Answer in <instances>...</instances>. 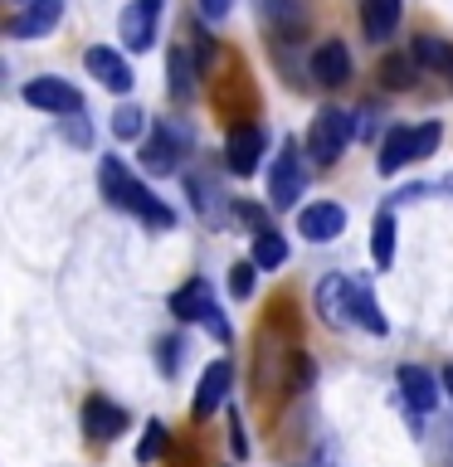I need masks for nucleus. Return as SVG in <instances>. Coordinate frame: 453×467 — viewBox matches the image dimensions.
Wrapping results in <instances>:
<instances>
[{
  "label": "nucleus",
  "instance_id": "nucleus-1",
  "mask_svg": "<svg viewBox=\"0 0 453 467\" xmlns=\"http://www.w3.org/2000/svg\"><path fill=\"white\" fill-rule=\"evenodd\" d=\"M98 185H102V195H108L112 210H127V214H137L146 229H175V210L166 200H156L152 190H146L137 175H132L117 156H108L98 166Z\"/></svg>",
  "mask_w": 453,
  "mask_h": 467
},
{
  "label": "nucleus",
  "instance_id": "nucleus-2",
  "mask_svg": "<svg viewBox=\"0 0 453 467\" xmlns=\"http://www.w3.org/2000/svg\"><path fill=\"white\" fill-rule=\"evenodd\" d=\"M171 312H175V321H200L215 341H234V327L225 321V312H219V302H215V292L205 277H190L185 287L171 292Z\"/></svg>",
  "mask_w": 453,
  "mask_h": 467
},
{
  "label": "nucleus",
  "instance_id": "nucleus-3",
  "mask_svg": "<svg viewBox=\"0 0 453 467\" xmlns=\"http://www.w3.org/2000/svg\"><path fill=\"white\" fill-rule=\"evenodd\" d=\"M351 137H356V117L342 112V108H321L312 117V127H307V151H312L317 166H332V161L351 146Z\"/></svg>",
  "mask_w": 453,
  "mask_h": 467
},
{
  "label": "nucleus",
  "instance_id": "nucleus-4",
  "mask_svg": "<svg viewBox=\"0 0 453 467\" xmlns=\"http://www.w3.org/2000/svg\"><path fill=\"white\" fill-rule=\"evenodd\" d=\"M20 98L29 102V108L54 112V117H73V112L83 117V93H79V88H73L68 78H54V73H39V78H29V83L20 88Z\"/></svg>",
  "mask_w": 453,
  "mask_h": 467
},
{
  "label": "nucleus",
  "instance_id": "nucleus-5",
  "mask_svg": "<svg viewBox=\"0 0 453 467\" xmlns=\"http://www.w3.org/2000/svg\"><path fill=\"white\" fill-rule=\"evenodd\" d=\"M302 156H298V141H283L273 156V171H269V204L273 210H292L302 195Z\"/></svg>",
  "mask_w": 453,
  "mask_h": 467
},
{
  "label": "nucleus",
  "instance_id": "nucleus-6",
  "mask_svg": "<svg viewBox=\"0 0 453 467\" xmlns=\"http://www.w3.org/2000/svg\"><path fill=\"white\" fill-rule=\"evenodd\" d=\"M161 10H166V0H132V5L122 10V20H117V29H122V44H127L132 54H146V49L156 44Z\"/></svg>",
  "mask_w": 453,
  "mask_h": 467
},
{
  "label": "nucleus",
  "instance_id": "nucleus-7",
  "mask_svg": "<svg viewBox=\"0 0 453 467\" xmlns=\"http://www.w3.org/2000/svg\"><path fill=\"white\" fill-rule=\"evenodd\" d=\"M229 394H234V365L229 360H210V365H205V375H200V385H195V400H190V414L210 419Z\"/></svg>",
  "mask_w": 453,
  "mask_h": 467
},
{
  "label": "nucleus",
  "instance_id": "nucleus-8",
  "mask_svg": "<svg viewBox=\"0 0 453 467\" xmlns=\"http://www.w3.org/2000/svg\"><path fill=\"white\" fill-rule=\"evenodd\" d=\"M88 73L108 88V93H132V83H137V73H132V64L117 49H108V44H93V49L83 54Z\"/></svg>",
  "mask_w": 453,
  "mask_h": 467
},
{
  "label": "nucleus",
  "instance_id": "nucleus-9",
  "mask_svg": "<svg viewBox=\"0 0 453 467\" xmlns=\"http://www.w3.org/2000/svg\"><path fill=\"white\" fill-rule=\"evenodd\" d=\"M317 317H321V327H332V331H342L351 321V277L346 273H327L317 283Z\"/></svg>",
  "mask_w": 453,
  "mask_h": 467
},
{
  "label": "nucleus",
  "instance_id": "nucleus-10",
  "mask_svg": "<svg viewBox=\"0 0 453 467\" xmlns=\"http://www.w3.org/2000/svg\"><path fill=\"white\" fill-rule=\"evenodd\" d=\"M58 20H64V0H29V5L5 25V35L10 39H44Z\"/></svg>",
  "mask_w": 453,
  "mask_h": 467
},
{
  "label": "nucleus",
  "instance_id": "nucleus-11",
  "mask_svg": "<svg viewBox=\"0 0 453 467\" xmlns=\"http://www.w3.org/2000/svg\"><path fill=\"white\" fill-rule=\"evenodd\" d=\"M181 146H185L181 131L166 127V122H156V131L142 141V171H146V175H171V171H175V156H181Z\"/></svg>",
  "mask_w": 453,
  "mask_h": 467
},
{
  "label": "nucleus",
  "instance_id": "nucleus-12",
  "mask_svg": "<svg viewBox=\"0 0 453 467\" xmlns=\"http://www.w3.org/2000/svg\"><path fill=\"white\" fill-rule=\"evenodd\" d=\"M342 229H346V210H342V204L317 200V204H307V210H298V234L307 244H332Z\"/></svg>",
  "mask_w": 453,
  "mask_h": 467
},
{
  "label": "nucleus",
  "instance_id": "nucleus-13",
  "mask_svg": "<svg viewBox=\"0 0 453 467\" xmlns=\"http://www.w3.org/2000/svg\"><path fill=\"white\" fill-rule=\"evenodd\" d=\"M83 429H88L93 443H112V438L127 429V409L102 400V394H93V400H83Z\"/></svg>",
  "mask_w": 453,
  "mask_h": 467
},
{
  "label": "nucleus",
  "instance_id": "nucleus-14",
  "mask_svg": "<svg viewBox=\"0 0 453 467\" xmlns=\"http://www.w3.org/2000/svg\"><path fill=\"white\" fill-rule=\"evenodd\" d=\"M409 161H419V127H390L385 141H380L375 171L380 175H395V171H405Z\"/></svg>",
  "mask_w": 453,
  "mask_h": 467
},
{
  "label": "nucleus",
  "instance_id": "nucleus-15",
  "mask_svg": "<svg viewBox=\"0 0 453 467\" xmlns=\"http://www.w3.org/2000/svg\"><path fill=\"white\" fill-rule=\"evenodd\" d=\"M312 78L321 88H342L351 83V49L342 39H321L317 49H312Z\"/></svg>",
  "mask_w": 453,
  "mask_h": 467
},
{
  "label": "nucleus",
  "instance_id": "nucleus-16",
  "mask_svg": "<svg viewBox=\"0 0 453 467\" xmlns=\"http://www.w3.org/2000/svg\"><path fill=\"white\" fill-rule=\"evenodd\" d=\"M405 0H361V29L371 44H385L395 29H400Z\"/></svg>",
  "mask_w": 453,
  "mask_h": 467
},
{
  "label": "nucleus",
  "instance_id": "nucleus-17",
  "mask_svg": "<svg viewBox=\"0 0 453 467\" xmlns=\"http://www.w3.org/2000/svg\"><path fill=\"white\" fill-rule=\"evenodd\" d=\"M258 156H263V131H258V127L229 131V141H225V166H229L234 175H254V171H258Z\"/></svg>",
  "mask_w": 453,
  "mask_h": 467
},
{
  "label": "nucleus",
  "instance_id": "nucleus-18",
  "mask_svg": "<svg viewBox=\"0 0 453 467\" xmlns=\"http://www.w3.org/2000/svg\"><path fill=\"white\" fill-rule=\"evenodd\" d=\"M400 389H405L409 409H419V414H434L444 379H434L429 370H424V365H400Z\"/></svg>",
  "mask_w": 453,
  "mask_h": 467
},
{
  "label": "nucleus",
  "instance_id": "nucleus-19",
  "mask_svg": "<svg viewBox=\"0 0 453 467\" xmlns=\"http://www.w3.org/2000/svg\"><path fill=\"white\" fill-rule=\"evenodd\" d=\"M409 58H415L419 68H429V73H448V78H453V44H448V39L419 35L415 44H409Z\"/></svg>",
  "mask_w": 453,
  "mask_h": 467
},
{
  "label": "nucleus",
  "instance_id": "nucleus-20",
  "mask_svg": "<svg viewBox=\"0 0 453 467\" xmlns=\"http://www.w3.org/2000/svg\"><path fill=\"white\" fill-rule=\"evenodd\" d=\"M263 20L273 25V35H302L307 0H263Z\"/></svg>",
  "mask_w": 453,
  "mask_h": 467
},
{
  "label": "nucleus",
  "instance_id": "nucleus-21",
  "mask_svg": "<svg viewBox=\"0 0 453 467\" xmlns=\"http://www.w3.org/2000/svg\"><path fill=\"white\" fill-rule=\"evenodd\" d=\"M351 321H361L371 336H385L390 331V321L380 317V306H375V297H371V287L361 283V277H351Z\"/></svg>",
  "mask_w": 453,
  "mask_h": 467
},
{
  "label": "nucleus",
  "instance_id": "nucleus-22",
  "mask_svg": "<svg viewBox=\"0 0 453 467\" xmlns=\"http://www.w3.org/2000/svg\"><path fill=\"white\" fill-rule=\"evenodd\" d=\"M371 263L380 273H390V263H395V214L390 210H380L371 224Z\"/></svg>",
  "mask_w": 453,
  "mask_h": 467
},
{
  "label": "nucleus",
  "instance_id": "nucleus-23",
  "mask_svg": "<svg viewBox=\"0 0 453 467\" xmlns=\"http://www.w3.org/2000/svg\"><path fill=\"white\" fill-rule=\"evenodd\" d=\"M166 73H171V98H175V102H190V98H195V73H200V68H190V49H171V54H166Z\"/></svg>",
  "mask_w": 453,
  "mask_h": 467
},
{
  "label": "nucleus",
  "instance_id": "nucleus-24",
  "mask_svg": "<svg viewBox=\"0 0 453 467\" xmlns=\"http://www.w3.org/2000/svg\"><path fill=\"white\" fill-rule=\"evenodd\" d=\"M248 258H254L258 268H269V273L283 268V263H288V239L278 229H263V234H254V254H248Z\"/></svg>",
  "mask_w": 453,
  "mask_h": 467
},
{
  "label": "nucleus",
  "instance_id": "nucleus-25",
  "mask_svg": "<svg viewBox=\"0 0 453 467\" xmlns=\"http://www.w3.org/2000/svg\"><path fill=\"white\" fill-rule=\"evenodd\" d=\"M166 448H171V429H166L161 419H152V423H146V433H142V443H137V462L152 467Z\"/></svg>",
  "mask_w": 453,
  "mask_h": 467
},
{
  "label": "nucleus",
  "instance_id": "nucleus-26",
  "mask_svg": "<svg viewBox=\"0 0 453 467\" xmlns=\"http://www.w3.org/2000/svg\"><path fill=\"white\" fill-rule=\"evenodd\" d=\"M185 190H190V204H195V210H205V214H215L219 185L210 181V175H205V171H190V175H185Z\"/></svg>",
  "mask_w": 453,
  "mask_h": 467
},
{
  "label": "nucleus",
  "instance_id": "nucleus-27",
  "mask_svg": "<svg viewBox=\"0 0 453 467\" xmlns=\"http://www.w3.org/2000/svg\"><path fill=\"white\" fill-rule=\"evenodd\" d=\"M142 127H146V112L132 108V102H122V108L112 112V137H117V141H137Z\"/></svg>",
  "mask_w": 453,
  "mask_h": 467
},
{
  "label": "nucleus",
  "instance_id": "nucleus-28",
  "mask_svg": "<svg viewBox=\"0 0 453 467\" xmlns=\"http://www.w3.org/2000/svg\"><path fill=\"white\" fill-rule=\"evenodd\" d=\"M415 58H385V64H380V83L385 88H395V93H405L409 83H415Z\"/></svg>",
  "mask_w": 453,
  "mask_h": 467
},
{
  "label": "nucleus",
  "instance_id": "nucleus-29",
  "mask_svg": "<svg viewBox=\"0 0 453 467\" xmlns=\"http://www.w3.org/2000/svg\"><path fill=\"white\" fill-rule=\"evenodd\" d=\"M254 273H258V263L254 258H244V263H234L229 268V297H248V292H254Z\"/></svg>",
  "mask_w": 453,
  "mask_h": 467
},
{
  "label": "nucleus",
  "instance_id": "nucleus-30",
  "mask_svg": "<svg viewBox=\"0 0 453 467\" xmlns=\"http://www.w3.org/2000/svg\"><path fill=\"white\" fill-rule=\"evenodd\" d=\"M190 58H195V68H200V73L215 64V39L205 35V29H195V35H190Z\"/></svg>",
  "mask_w": 453,
  "mask_h": 467
},
{
  "label": "nucleus",
  "instance_id": "nucleus-31",
  "mask_svg": "<svg viewBox=\"0 0 453 467\" xmlns=\"http://www.w3.org/2000/svg\"><path fill=\"white\" fill-rule=\"evenodd\" d=\"M156 356H161V375H175V365H181V341H175V336H166Z\"/></svg>",
  "mask_w": 453,
  "mask_h": 467
},
{
  "label": "nucleus",
  "instance_id": "nucleus-32",
  "mask_svg": "<svg viewBox=\"0 0 453 467\" xmlns=\"http://www.w3.org/2000/svg\"><path fill=\"white\" fill-rule=\"evenodd\" d=\"M64 137L79 141V146H93V127H88L83 117H64Z\"/></svg>",
  "mask_w": 453,
  "mask_h": 467
},
{
  "label": "nucleus",
  "instance_id": "nucleus-33",
  "mask_svg": "<svg viewBox=\"0 0 453 467\" xmlns=\"http://www.w3.org/2000/svg\"><path fill=\"white\" fill-rule=\"evenodd\" d=\"M229 448H234V458H248V438H244L239 414H229Z\"/></svg>",
  "mask_w": 453,
  "mask_h": 467
},
{
  "label": "nucleus",
  "instance_id": "nucleus-34",
  "mask_svg": "<svg viewBox=\"0 0 453 467\" xmlns=\"http://www.w3.org/2000/svg\"><path fill=\"white\" fill-rule=\"evenodd\" d=\"M229 10H234V0H200V15H205V20H225Z\"/></svg>",
  "mask_w": 453,
  "mask_h": 467
},
{
  "label": "nucleus",
  "instance_id": "nucleus-35",
  "mask_svg": "<svg viewBox=\"0 0 453 467\" xmlns=\"http://www.w3.org/2000/svg\"><path fill=\"white\" fill-rule=\"evenodd\" d=\"M438 379H444V394H448V400H453V365H448V370L438 375Z\"/></svg>",
  "mask_w": 453,
  "mask_h": 467
},
{
  "label": "nucleus",
  "instance_id": "nucleus-36",
  "mask_svg": "<svg viewBox=\"0 0 453 467\" xmlns=\"http://www.w3.org/2000/svg\"><path fill=\"white\" fill-rule=\"evenodd\" d=\"M25 5H29V0H25Z\"/></svg>",
  "mask_w": 453,
  "mask_h": 467
}]
</instances>
